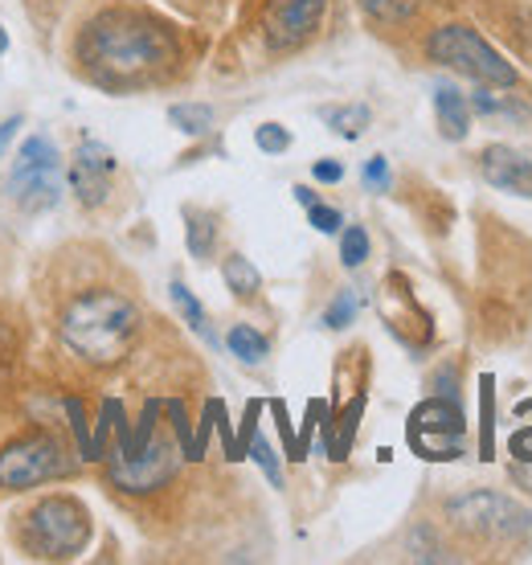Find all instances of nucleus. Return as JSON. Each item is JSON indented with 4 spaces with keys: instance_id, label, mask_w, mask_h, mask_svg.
Returning a JSON list of instances; mask_svg holds the SVG:
<instances>
[{
    "instance_id": "f704fd0d",
    "label": "nucleus",
    "mask_w": 532,
    "mask_h": 565,
    "mask_svg": "<svg viewBox=\"0 0 532 565\" xmlns=\"http://www.w3.org/2000/svg\"><path fill=\"white\" fill-rule=\"evenodd\" d=\"M311 177L320 184H340L344 181V164H340V160H316V164H311Z\"/></svg>"
},
{
    "instance_id": "bb28decb",
    "label": "nucleus",
    "mask_w": 532,
    "mask_h": 565,
    "mask_svg": "<svg viewBox=\"0 0 532 565\" xmlns=\"http://www.w3.org/2000/svg\"><path fill=\"white\" fill-rule=\"evenodd\" d=\"M254 143L263 148V152H287L291 148V131L283 128V124H263V128L254 131Z\"/></svg>"
},
{
    "instance_id": "ddd939ff",
    "label": "nucleus",
    "mask_w": 532,
    "mask_h": 565,
    "mask_svg": "<svg viewBox=\"0 0 532 565\" xmlns=\"http://www.w3.org/2000/svg\"><path fill=\"white\" fill-rule=\"evenodd\" d=\"M435 115H438V128L447 140H467V131H471V103L462 95L459 86L450 83H438L435 86Z\"/></svg>"
},
{
    "instance_id": "39448f33",
    "label": "nucleus",
    "mask_w": 532,
    "mask_h": 565,
    "mask_svg": "<svg viewBox=\"0 0 532 565\" xmlns=\"http://www.w3.org/2000/svg\"><path fill=\"white\" fill-rule=\"evenodd\" d=\"M426 50H430L438 66H450L455 74H467V78H476L483 86H517V71L471 25L435 29V38H430Z\"/></svg>"
},
{
    "instance_id": "7c9ffc66",
    "label": "nucleus",
    "mask_w": 532,
    "mask_h": 565,
    "mask_svg": "<svg viewBox=\"0 0 532 565\" xmlns=\"http://www.w3.org/2000/svg\"><path fill=\"white\" fill-rule=\"evenodd\" d=\"M390 160L385 156H373V160H364V184L369 189H377V193H385L390 189Z\"/></svg>"
},
{
    "instance_id": "423d86ee",
    "label": "nucleus",
    "mask_w": 532,
    "mask_h": 565,
    "mask_svg": "<svg viewBox=\"0 0 532 565\" xmlns=\"http://www.w3.org/2000/svg\"><path fill=\"white\" fill-rule=\"evenodd\" d=\"M71 467L74 463L71 455H66V447L50 430H33V435L13 438L0 451V488L4 492H25V488L71 476Z\"/></svg>"
},
{
    "instance_id": "5701e85b",
    "label": "nucleus",
    "mask_w": 532,
    "mask_h": 565,
    "mask_svg": "<svg viewBox=\"0 0 532 565\" xmlns=\"http://www.w3.org/2000/svg\"><path fill=\"white\" fill-rule=\"evenodd\" d=\"M361 9L377 25H402V21H409V13H414V0H361Z\"/></svg>"
},
{
    "instance_id": "9d476101",
    "label": "nucleus",
    "mask_w": 532,
    "mask_h": 565,
    "mask_svg": "<svg viewBox=\"0 0 532 565\" xmlns=\"http://www.w3.org/2000/svg\"><path fill=\"white\" fill-rule=\"evenodd\" d=\"M328 0H270L263 17V33L270 50H295L320 29Z\"/></svg>"
},
{
    "instance_id": "f03ea898",
    "label": "nucleus",
    "mask_w": 532,
    "mask_h": 565,
    "mask_svg": "<svg viewBox=\"0 0 532 565\" xmlns=\"http://www.w3.org/2000/svg\"><path fill=\"white\" fill-rule=\"evenodd\" d=\"M62 344L91 365H115L140 332V308L119 291H86L62 311Z\"/></svg>"
},
{
    "instance_id": "4468645a",
    "label": "nucleus",
    "mask_w": 532,
    "mask_h": 565,
    "mask_svg": "<svg viewBox=\"0 0 532 565\" xmlns=\"http://www.w3.org/2000/svg\"><path fill=\"white\" fill-rule=\"evenodd\" d=\"M225 349L238 356L242 365H263L266 353H270V340L251 324H234L225 332Z\"/></svg>"
},
{
    "instance_id": "0eeeda50",
    "label": "nucleus",
    "mask_w": 532,
    "mask_h": 565,
    "mask_svg": "<svg viewBox=\"0 0 532 565\" xmlns=\"http://www.w3.org/2000/svg\"><path fill=\"white\" fill-rule=\"evenodd\" d=\"M450 521L459 524L462 533L488 541H512L529 529V509H520L517 500H508L500 492H467L459 500H450Z\"/></svg>"
},
{
    "instance_id": "dca6fc26",
    "label": "nucleus",
    "mask_w": 532,
    "mask_h": 565,
    "mask_svg": "<svg viewBox=\"0 0 532 565\" xmlns=\"http://www.w3.org/2000/svg\"><path fill=\"white\" fill-rule=\"evenodd\" d=\"M184 242H189V255H193V258H210L213 255V242H217V226H213L210 213L184 210Z\"/></svg>"
},
{
    "instance_id": "9b49d317",
    "label": "nucleus",
    "mask_w": 532,
    "mask_h": 565,
    "mask_svg": "<svg viewBox=\"0 0 532 565\" xmlns=\"http://www.w3.org/2000/svg\"><path fill=\"white\" fill-rule=\"evenodd\" d=\"M111 172H115V152L107 143L98 140L78 143V152L71 160V184L86 210H95V205L107 201V193H111Z\"/></svg>"
},
{
    "instance_id": "b1692460",
    "label": "nucleus",
    "mask_w": 532,
    "mask_h": 565,
    "mask_svg": "<svg viewBox=\"0 0 532 565\" xmlns=\"http://www.w3.org/2000/svg\"><path fill=\"white\" fill-rule=\"evenodd\" d=\"M364 258H369V234H364V226H349L340 234V263L344 267H361Z\"/></svg>"
},
{
    "instance_id": "f3484780",
    "label": "nucleus",
    "mask_w": 532,
    "mask_h": 565,
    "mask_svg": "<svg viewBox=\"0 0 532 565\" xmlns=\"http://www.w3.org/2000/svg\"><path fill=\"white\" fill-rule=\"evenodd\" d=\"M222 279L225 287L234 291L238 299H251L258 287H263V275H258V267H254L251 258H242V255H230L222 263Z\"/></svg>"
},
{
    "instance_id": "f257e3e1",
    "label": "nucleus",
    "mask_w": 532,
    "mask_h": 565,
    "mask_svg": "<svg viewBox=\"0 0 532 565\" xmlns=\"http://www.w3.org/2000/svg\"><path fill=\"white\" fill-rule=\"evenodd\" d=\"M177 54V42L164 25L143 21L136 13H103L91 21L78 42L83 66L98 83H136L143 74L169 66Z\"/></svg>"
},
{
    "instance_id": "7ed1b4c3",
    "label": "nucleus",
    "mask_w": 532,
    "mask_h": 565,
    "mask_svg": "<svg viewBox=\"0 0 532 565\" xmlns=\"http://www.w3.org/2000/svg\"><path fill=\"white\" fill-rule=\"evenodd\" d=\"M86 541H91V512L74 495H45L21 521V550L29 557L66 562L86 550Z\"/></svg>"
},
{
    "instance_id": "20e7f679",
    "label": "nucleus",
    "mask_w": 532,
    "mask_h": 565,
    "mask_svg": "<svg viewBox=\"0 0 532 565\" xmlns=\"http://www.w3.org/2000/svg\"><path fill=\"white\" fill-rule=\"evenodd\" d=\"M9 193L25 213H45L62 201V156L54 140L45 136H29L13 156V172H9Z\"/></svg>"
},
{
    "instance_id": "1a4fd4ad",
    "label": "nucleus",
    "mask_w": 532,
    "mask_h": 565,
    "mask_svg": "<svg viewBox=\"0 0 532 565\" xmlns=\"http://www.w3.org/2000/svg\"><path fill=\"white\" fill-rule=\"evenodd\" d=\"M462 435V411L455 397H430L409 414V447L426 459H455Z\"/></svg>"
},
{
    "instance_id": "412c9836",
    "label": "nucleus",
    "mask_w": 532,
    "mask_h": 565,
    "mask_svg": "<svg viewBox=\"0 0 532 565\" xmlns=\"http://www.w3.org/2000/svg\"><path fill=\"white\" fill-rule=\"evenodd\" d=\"M164 414L172 418V435H177V447H181V455L196 463V430L189 426V411H184L181 397H172V402H164Z\"/></svg>"
},
{
    "instance_id": "cd10ccee",
    "label": "nucleus",
    "mask_w": 532,
    "mask_h": 565,
    "mask_svg": "<svg viewBox=\"0 0 532 565\" xmlns=\"http://www.w3.org/2000/svg\"><path fill=\"white\" fill-rule=\"evenodd\" d=\"M258 414H263V402H251L246 406V418H242V430H238V459H251V443L258 435Z\"/></svg>"
},
{
    "instance_id": "a211bd4d",
    "label": "nucleus",
    "mask_w": 532,
    "mask_h": 565,
    "mask_svg": "<svg viewBox=\"0 0 532 565\" xmlns=\"http://www.w3.org/2000/svg\"><path fill=\"white\" fill-rule=\"evenodd\" d=\"M62 411H66V423H71L74 438H78V459L83 463H98L95 455V435H91V423H86V411H83V397H62Z\"/></svg>"
},
{
    "instance_id": "a878e982",
    "label": "nucleus",
    "mask_w": 532,
    "mask_h": 565,
    "mask_svg": "<svg viewBox=\"0 0 532 565\" xmlns=\"http://www.w3.org/2000/svg\"><path fill=\"white\" fill-rule=\"evenodd\" d=\"M251 459L258 467H263V476L270 483H275V488H283V467H279V455H275V447H270V443H266L263 435H254V443H251Z\"/></svg>"
},
{
    "instance_id": "72a5a7b5",
    "label": "nucleus",
    "mask_w": 532,
    "mask_h": 565,
    "mask_svg": "<svg viewBox=\"0 0 532 565\" xmlns=\"http://www.w3.org/2000/svg\"><path fill=\"white\" fill-rule=\"evenodd\" d=\"M270 414H275V423H279L283 447H287V459H299V451H295V430H291V418H287V406H283V402H270Z\"/></svg>"
},
{
    "instance_id": "aec40b11",
    "label": "nucleus",
    "mask_w": 532,
    "mask_h": 565,
    "mask_svg": "<svg viewBox=\"0 0 532 565\" xmlns=\"http://www.w3.org/2000/svg\"><path fill=\"white\" fill-rule=\"evenodd\" d=\"M361 414H364V394H357L349 402V411L340 414V435H332V447H328V459H349V447H352V438H357V423H361Z\"/></svg>"
},
{
    "instance_id": "c85d7f7f",
    "label": "nucleus",
    "mask_w": 532,
    "mask_h": 565,
    "mask_svg": "<svg viewBox=\"0 0 532 565\" xmlns=\"http://www.w3.org/2000/svg\"><path fill=\"white\" fill-rule=\"evenodd\" d=\"M308 222L320 230V234H340V226H344L340 210H332V205H320V201H316V205L308 210Z\"/></svg>"
},
{
    "instance_id": "2f4dec72",
    "label": "nucleus",
    "mask_w": 532,
    "mask_h": 565,
    "mask_svg": "<svg viewBox=\"0 0 532 565\" xmlns=\"http://www.w3.org/2000/svg\"><path fill=\"white\" fill-rule=\"evenodd\" d=\"M217 397L213 402H205V414H201V426H196V459H205V443H210L213 435V426H217Z\"/></svg>"
},
{
    "instance_id": "393cba45",
    "label": "nucleus",
    "mask_w": 532,
    "mask_h": 565,
    "mask_svg": "<svg viewBox=\"0 0 532 565\" xmlns=\"http://www.w3.org/2000/svg\"><path fill=\"white\" fill-rule=\"evenodd\" d=\"M357 311H361V299L352 296V291H340L328 311H323V328H349L357 320Z\"/></svg>"
},
{
    "instance_id": "4c0bfd02",
    "label": "nucleus",
    "mask_w": 532,
    "mask_h": 565,
    "mask_svg": "<svg viewBox=\"0 0 532 565\" xmlns=\"http://www.w3.org/2000/svg\"><path fill=\"white\" fill-rule=\"evenodd\" d=\"M9 54V33H4V25H0V57Z\"/></svg>"
},
{
    "instance_id": "6ab92c4d",
    "label": "nucleus",
    "mask_w": 532,
    "mask_h": 565,
    "mask_svg": "<svg viewBox=\"0 0 532 565\" xmlns=\"http://www.w3.org/2000/svg\"><path fill=\"white\" fill-rule=\"evenodd\" d=\"M169 124L184 136H205L213 128V107L205 103H177L169 107Z\"/></svg>"
},
{
    "instance_id": "473e14b6",
    "label": "nucleus",
    "mask_w": 532,
    "mask_h": 565,
    "mask_svg": "<svg viewBox=\"0 0 532 565\" xmlns=\"http://www.w3.org/2000/svg\"><path fill=\"white\" fill-rule=\"evenodd\" d=\"M467 103H471V111H479V115H504L508 111L504 103L491 95V86H483V83L476 86V95H471Z\"/></svg>"
},
{
    "instance_id": "c756f323",
    "label": "nucleus",
    "mask_w": 532,
    "mask_h": 565,
    "mask_svg": "<svg viewBox=\"0 0 532 565\" xmlns=\"http://www.w3.org/2000/svg\"><path fill=\"white\" fill-rule=\"evenodd\" d=\"M479 406H483V438H479V451H483V459H491V447H496V438H491V411H496L491 377H483V397H479Z\"/></svg>"
},
{
    "instance_id": "f8f14e48",
    "label": "nucleus",
    "mask_w": 532,
    "mask_h": 565,
    "mask_svg": "<svg viewBox=\"0 0 532 565\" xmlns=\"http://www.w3.org/2000/svg\"><path fill=\"white\" fill-rule=\"evenodd\" d=\"M479 169H483V181L500 193H517V198H532V160L520 156L517 148H504V143H491L479 156Z\"/></svg>"
},
{
    "instance_id": "c9c22d12",
    "label": "nucleus",
    "mask_w": 532,
    "mask_h": 565,
    "mask_svg": "<svg viewBox=\"0 0 532 565\" xmlns=\"http://www.w3.org/2000/svg\"><path fill=\"white\" fill-rule=\"evenodd\" d=\"M17 128H21V115H13V119H4V124H0V156L9 152V143H13Z\"/></svg>"
},
{
    "instance_id": "2eb2a0df",
    "label": "nucleus",
    "mask_w": 532,
    "mask_h": 565,
    "mask_svg": "<svg viewBox=\"0 0 532 565\" xmlns=\"http://www.w3.org/2000/svg\"><path fill=\"white\" fill-rule=\"evenodd\" d=\"M323 124L344 136V140H361V131L373 124V111L364 103H349V107H323Z\"/></svg>"
},
{
    "instance_id": "4be33fe9",
    "label": "nucleus",
    "mask_w": 532,
    "mask_h": 565,
    "mask_svg": "<svg viewBox=\"0 0 532 565\" xmlns=\"http://www.w3.org/2000/svg\"><path fill=\"white\" fill-rule=\"evenodd\" d=\"M169 291H172V303H177V311L184 316V324L193 328V332H201V337H210V324H205V308L196 303L193 291H189L184 282H172ZM210 340H213V337H210Z\"/></svg>"
},
{
    "instance_id": "6e6552de",
    "label": "nucleus",
    "mask_w": 532,
    "mask_h": 565,
    "mask_svg": "<svg viewBox=\"0 0 532 565\" xmlns=\"http://www.w3.org/2000/svg\"><path fill=\"white\" fill-rule=\"evenodd\" d=\"M177 471H181V451L172 447L169 438L156 435L140 455H131V459H119L115 455L111 467H107V480L119 488V492H156V488H164V483L177 480Z\"/></svg>"
},
{
    "instance_id": "e433bc0d",
    "label": "nucleus",
    "mask_w": 532,
    "mask_h": 565,
    "mask_svg": "<svg viewBox=\"0 0 532 565\" xmlns=\"http://www.w3.org/2000/svg\"><path fill=\"white\" fill-rule=\"evenodd\" d=\"M291 193H295V201H299V205H308V210H311V205H316V201H320V198H316V193H311V189H308V184H295Z\"/></svg>"
}]
</instances>
